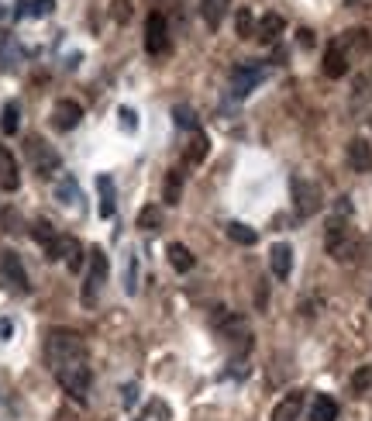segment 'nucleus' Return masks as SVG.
I'll list each match as a JSON object with an SVG mask.
<instances>
[{
    "mask_svg": "<svg viewBox=\"0 0 372 421\" xmlns=\"http://www.w3.org/2000/svg\"><path fill=\"white\" fill-rule=\"evenodd\" d=\"M45 256L52 259V263H59V259H66V266H69V273H76L79 266H83V245L76 242V238H69V235H59L48 249H45Z\"/></svg>",
    "mask_w": 372,
    "mask_h": 421,
    "instance_id": "obj_10",
    "label": "nucleus"
},
{
    "mask_svg": "<svg viewBox=\"0 0 372 421\" xmlns=\"http://www.w3.org/2000/svg\"><path fill=\"white\" fill-rule=\"evenodd\" d=\"M166 252H169V263H173V270H176V273H190V270L197 266L193 252H190V249H186L183 242H173V245H169Z\"/></svg>",
    "mask_w": 372,
    "mask_h": 421,
    "instance_id": "obj_20",
    "label": "nucleus"
},
{
    "mask_svg": "<svg viewBox=\"0 0 372 421\" xmlns=\"http://www.w3.org/2000/svg\"><path fill=\"white\" fill-rule=\"evenodd\" d=\"M300 415H304V391H290L273 408V421H300Z\"/></svg>",
    "mask_w": 372,
    "mask_h": 421,
    "instance_id": "obj_14",
    "label": "nucleus"
},
{
    "mask_svg": "<svg viewBox=\"0 0 372 421\" xmlns=\"http://www.w3.org/2000/svg\"><path fill=\"white\" fill-rule=\"evenodd\" d=\"M31 235H35V242H41L45 249H48V245H52V242L59 238V235H55V228H52V225H48L45 218H41V221H35V228H31Z\"/></svg>",
    "mask_w": 372,
    "mask_h": 421,
    "instance_id": "obj_30",
    "label": "nucleus"
},
{
    "mask_svg": "<svg viewBox=\"0 0 372 421\" xmlns=\"http://www.w3.org/2000/svg\"><path fill=\"white\" fill-rule=\"evenodd\" d=\"M269 266H273L276 280H290V273H293V249L286 242H276L269 249Z\"/></svg>",
    "mask_w": 372,
    "mask_h": 421,
    "instance_id": "obj_13",
    "label": "nucleus"
},
{
    "mask_svg": "<svg viewBox=\"0 0 372 421\" xmlns=\"http://www.w3.org/2000/svg\"><path fill=\"white\" fill-rule=\"evenodd\" d=\"M45 359H48V366H52V373H55V370H62V366L86 363V346H83V339H79L76 332H69V328H52V332L45 335Z\"/></svg>",
    "mask_w": 372,
    "mask_h": 421,
    "instance_id": "obj_1",
    "label": "nucleus"
},
{
    "mask_svg": "<svg viewBox=\"0 0 372 421\" xmlns=\"http://www.w3.org/2000/svg\"><path fill=\"white\" fill-rule=\"evenodd\" d=\"M300 45H304V48L314 45V31H311V28H300Z\"/></svg>",
    "mask_w": 372,
    "mask_h": 421,
    "instance_id": "obj_36",
    "label": "nucleus"
},
{
    "mask_svg": "<svg viewBox=\"0 0 372 421\" xmlns=\"http://www.w3.org/2000/svg\"><path fill=\"white\" fill-rule=\"evenodd\" d=\"M290 190H293V207H297V214L300 218H314L317 211H321V187L317 183H311V180H304V176H293L290 180Z\"/></svg>",
    "mask_w": 372,
    "mask_h": 421,
    "instance_id": "obj_4",
    "label": "nucleus"
},
{
    "mask_svg": "<svg viewBox=\"0 0 372 421\" xmlns=\"http://www.w3.org/2000/svg\"><path fill=\"white\" fill-rule=\"evenodd\" d=\"M0 290H7V294H28L31 290L28 273L21 266V256L10 252V249L0 252Z\"/></svg>",
    "mask_w": 372,
    "mask_h": 421,
    "instance_id": "obj_3",
    "label": "nucleus"
},
{
    "mask_svg": "<svg viewBox=\"0 0 372 421\" xmlns=\"http://www.w3.org/2000/svg\"><path fill=\"white\" fill-rule=\"evenodd\" d=\"M17 128H21V107H17V100H7L3 114H0V131L3 135H17Z\"/></svg>",
    "mask_w": 372,
    "mask_h": 421,
    "instance_id": "obj_23",
    "label": "nucleus"
},
{
    "mask_svg": "<svg viewBox=\"0 0 372 421\" xmlns=\"http://www.w3.org/2000/svg\"><path fill=\"white\" fill-rule=\"evenodd\" d=\"M97 194H100V207H97L100 218H114V207H117V204H114V180H110L107 173L97 176Z\"/></svg>",
    "mask_w": 372,
    "mask_h": 421,
    "instance_id": "obj_18",
    "label": "nucleus"
},
{
    "mask_svg": "<svg viewBox=\"0 0 372 421\" xmlns=\"http://www.w3.org/2000/svg\"><path fill=\"white\" fill-rule=\"evenodd\" d=\"M55 200H59L62 207L79 204V187H76V180H72V176H62V180L55 183Z\"/></svg>",
    "mask_w": 372,
    "mask_h": 421,
    "instance_id": "obj_22",
    "label": "nucleus"
},
{
    "mask_svg": "<svg viewBox=\"0 0 372 421\" xmlns=\"http://www.w3.org/2000/svg\"><path fill=\"white\" fill-rule=\"evenodd\" d=\"M21 187V173H17V162H14V156L0 145V190H7V194H14Z\"/></svg>",
    "mask_w": 372,
    "mask_h": 421,
    "instance_id": "obj_15",
    "label": "nucleus"
},
{
    "mask_svg": "<svg viewBox=\"0 0 372 421\" xmlns=\"http://www.w3.org/2000/svg\"><path fill=\"white\" fill-rule=\"evenodd\" d=\"M121 401H124V408H135V404H138V387H135V384H128Z\"/></svg>",
    "mask_w": 372,
    "mask_h": 421,
    "instance_id": "obj_35",
    "label": "nucleus"
},
{
    "mask_svg": "<svg viewBox=\"0 0 372 421\" xmlns=\"http://www.w3.org/2000/svg\"><path fill=\"white\" fill-rule=\"evenodd\" d=\"M207 145H211V142H207V135L197 128V131H193V138H190V152H186V162H204V156H207Z\"/></svg>",
    "mask_w": 372,
    "mask_h": 421,
    "instance_id": "obj_27",
    "label": "nucleus"
},
{
    "mask_svg": "<svg viewBox=\"0 0 372 421\" xmlns=\"http://www.w3.org/2000/svg\"><path fill=\"white\" fill-rule=\"evenodd\" d=\"M228 3L231 0H204L200 3V14H204V21H207V28H221V21H224V14H228Z\"/></svg>",
    "mask_w": 372,
    "mask_h": 421,
    "instance_id": "obj_21",
    "label": "nucleus"
},
{
    "mask_svg": "<svg viewBox=\"0 0 372 421\" xmlns=\"http://www.w3.org/2000/svg\"><path fill=\"white\" fill-rule=\"evenodd\" d=\"M255 28H259V24H255L252 10H248V7H242V10H238V17H235V31H238V38H252V35H255Z\"/></svg>",
    "mask_w": 372,
    "mask_h": 421,
    "instance_id": "obj_28",
    "label": "nucleus"
},
{
    "mask_svg": "<svg viewBox=\"0 0 372 421\" xmlns=\"http://www.w3.org/2000/svg\"><path fill=\"white\" fill-rule=\"evenodd\" d=\"M173 118H176L179 128H193V131H197V114H193L186 104H176V107H173Z\"/></svg>",
    "mask_w": 372,
    "mask_h": 421,
    "instance_id": "obj_32",
    "label": "nucleus"
},
{
    "mask_svg": "<svg viewBox=\"0 0 372 421\" xmlns=\"http://www.w3.org/2000/svg\"><path fill=\"white\" fill-rule=\"evenodd\" d=\"M10 332H14V325L7 318H0V339H10Z\"/></svg>",
    "mask_w": 372,
    "mask_h": 421,
    "instance_id": "obj_37",
    "label": "nucleus"
},
{
    "mask_svg": "<svg viewBox=\"0 0 372 421\" xmlns=\"http://www.w3.org/2000/svg\"><path fill=\"white\" fill-rule=\"evenodd\" d=\"M179 197H183V173L179 169H169V176H166V194H162V200L173 207V204H179Z\"/></svg>",
    "mask_w": 372,
    "mask_h": 421,
    "instance_id": "obj_24",
    "label": "nucleus"
},
{
    "mask_svg": "<svg viewBox=\"0 0 372 421\" xmlns=\"http://www.w3.org/2000/svg\"><path fill=\"white\" fill-rule=\"evenodd\" d=\"M117 114H121V128H124V131H135V128H138V114H135L131 107H121Z\"/></svg>",
    "mask_w": 372,
    "mask_h": 421,
    "instance_id": "obj_34",
    "label": "nucleus"
},
{
    "mask_svg": "<svg viewBox=\"0 0 372 421\" xmlns=\"http://www.w3.org/2000/svg\"><path fill=\"white\" fill-rule=\"evenodd\" d=\"M311 421H338V404L328 394H317L311 401Z\"/></svg>",
    "mask_w": 372,
    "mask_h": 421,
    "instance_id": "obj_19",
    "label": "nucleus"
},
{
    "mask_svg": "<svg viewBox=\"0 0 372 421\" xmlns=\"http://www.w3.org/2000/svg\"><path fill=\"white\" fill-rule=\"evenodd\" d=\"M79 121H83V107H79L76 100H69V97L55 100V107H52V124H55L59 131H72Z\"/></svg>",
    "mask_w": 372,
    "mask_h": 421,
    "instance_id": "obj_11",
    "label": "nucleus"
},
{
    "mask_svg": "<svg viewBox=\"0 0 372 421\" xmlns=\"http://www.w3.org/2000/svg\"><path fill=\"white\" fill-rule=\"evenodd\" d=\"M262 79H266V66H259V62H242V66H235V69H231V97H235V100H245Z\"/></svg>",
    "mask_w": 372,
    "mask_h": 421,
    "instance_id": "obj_6",
    "label": "nucleus"
},
{
    "mask_svg": "<svg viewBox=\"0 0 372 421\" xmlns=\"http://www.w3.org/2000/svg\"><path fill=\"white\" fill-rule=\"evenodd\" d=\"M345 218L349 214H335L328 221V232H324V249L335 263H355L359 252H362V238L355 235V228Z\"/></svg>",
    "mask_w": 372,
    "mask_h": 421,
    "instance_id": "obj_2",
    "label": "nucleus"
},
{
    "mask_svg": "<svg viewBox=\"0 0 372 421\" xmlns=\"http://www.w3.org/2000/svg\"><path fill=\"white\" fill-rule=\"evenodd\" d=\"M24 14H31V17H45V14H52V0H31V3H17V17H24Z\"/></svg>",
    "mask_w": 372,
    "mask_h": 421,
    "instance_id": "obj_29",
    "label": "nucleus"
},
{
    "mask_svg": "<svg viewBox=\"0 0 372 421\" xmlns=\"http://www.w3.org/2000/svg\"><path fill=\"white\" fill-rule=\"evenodd\" d=\"M228 238L238 242V245H255V242H259V232L248 228V225H242V221H231V225H228Z\"/></svg>",
    "mask_w": 372,
    "mask_h": 421,
    "instance_id": "obj_25",
    "label": "nucleus"
},
{
    "mask_svg": "<svg viewBox=\"0 0 372 421\" xmlns=\"http://www.w3.org/2000/svg\"><path fill=\"white\" fill-rule=\"evenodd\" d=\"M104 280H107V256H104V249H93L90 252V273H86V283H83V304L86 308L97 304V290L104 287Z\"/></svg>",
    "mask_w": 372,
    "mask_h": 421,
    "instance_id": "obj_8",
    "label": "nucleus"
},
{
    "mask_svg": "<svg viewBox=\"0 0 372 421\" xmlns=\"http://www.w3.org/2000/svg\"><path fill=\"white\" fill-rule=\"evenodd\" d=\"M321 69H324V76H328V79H342V76L349 73V52H345L338 41H331V45H328V52H324Z\"/></svg>",
    "mask_w": 372,
    "mask_h": 421,
    "instance_id": "obj_12",
    "label": "nucleus"
},
{
    "mask_svg": "<svg viewBox=\"0 0 372 421\" xmlns=\"http://www.w3.org/2000/svg\"><path fill=\"white\" fill-rule=\"evenodd\" d=\"M24 152H28V162H31V169H35L38 176H52V173L59 169V152H55V149H48L38 135H28Z\"/></svg>",
    "mask_w": 372,
    "mask_h": 421,
    "instance_id": "obj_7",
    "label": "nucleus"
},
{
    "mask_svg": "<svg viewBox=\"0 0 372 421\" xmlns=\"http://www.w3.org/2000/svg\"><path fill=\"white\" fill-rule=\"evenodd\" d=\"M159 225V207L155 204H148V207H141V214H138V228H155Z\"/></svg>",
    "mask_w": 372,
    "mask_h": 421,
    "instance_id": "obj_33",
    "label": "nucleus"
},
{
    "mask_svg": "<svg viewBox=\"0 0 372 421\" xmlns=\"http://www.w3.org/2000/svg\"><path fill=\"white\" fill-rule=\"evenodd\" d=\"M145 48H148V55L169 52V24L159 10H152L148 21H145Z\"/></svg>",
    "mask_w": 372,
    "mask_h": 421,
    "instance_id": "obj_9",
    "label": "nucleus"
},
{
    "mask_svg": "<svg viewBox=\"0 0 372 421\" xmlns=\"http://www.w3.org/2000/svg\"><path fill=\"white\" fill-rule=\"evenodd\" d=\"M349 162L355 173H369L372 169V145L366 138H352L349 142Z\"/></svg>",
    "mask_w": 372,
    "mask_h": 421,
    "instance_id": "obj_16",
    "label": "nucleus"
},
{
    "mask_svg": "<svg viewBox=\"0 0 372 421\" xmlns=\"http://www.w3.org/2000/svg\"><path fill=\"white\" fill-rule=\"evenodd\" d=\"M283 28H286V21H283L280 14H266V17L259 21V28H255V38H259L262 45H273V41L283 35Z\"/></svg>",
    "mask_w": 372,
    "mask_h": 421,
    "instance_id": "obj_17",
    "label": "nucleus"
},
{
    "mask_svg": "<svg viewBox=\"0 0 372 421\" xmlns=\"http://www.w3.org/2000/svg\"><path fill=\"white\" fill-rule=\"evenodd\" d=\"M369 304H372V301H369Z\"/></svg>",
    "mask_w": 372,
    "mask_h": 421,
    "instance_id": "obj_38",
    "label": "nucleus"
},
{
    "mask_svg": "<svg viewBox=\"0 0 372 421\" xmlns=\"http://www.w3.org/2000/svg\"><path fill=\"white\" fill-rule=\"evenodd\" d=\"M55 380L62 384V391L72 397V401H86V394H90V366L86 363H76V366H62V370H55Z\"/></svg>",
    "mask_w": 372,
    "mask_h": 421,
    "instance_id": "obj_5",
    "label": "nucleus"
},
{
    "mask_svg": "<svg viewBox=\"0 0 372 421\" xmlns=\"http://www.w3.org/2000/svg\"><path fill=\"white\" fill-rule=\"evenodd\" d=\"M366 391H372V366L355 370V377H352V394H366Z\"/></svg>",
    "mask_w": 372,
    "mask_h": 421,
    "instance_id": "obj_31",
    "label": "nucleus"
},
{
    "mask_svg": "<svg viewBox=\"0 0 372 421\" xmlns=\"http://www.w3.org/2000/svg\"><path fill=\"white\" fill-rule=\"evenodd\" d=\"M124 294H138V256H124Z\"/></svg>",
    "mask_w": 372,
    "mask_h": 421,
    "instance_id": "obj_26",
    "label": "nucleus"
}]
</instances>
